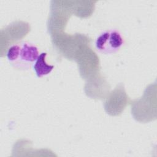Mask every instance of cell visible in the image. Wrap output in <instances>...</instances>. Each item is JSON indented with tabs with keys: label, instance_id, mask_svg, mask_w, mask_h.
I'll use <instances>...</instances> for the list:
<instances>
[{
	"label": "cell",
	"instance_id": "5",
	"mask_svg": "<svg viewBox=\"0 0 157 157\" xmlns=\"http://www.w3.org/2000/svg\"><path fill=\"white\" fill-rule=\"evenodd\" d=\"M80 75L86 80L91 77L100 72V60L96 53L88 45L83 48L75 57Z\"/></svg>",
	"mask_w": 157,
	"mask_h": 157
},
{
	"label": "cell",
	"instance_id": "11",
	"mask_svg": "<svg viewBox=\"0 0 157 157\" xmlns=\"http://www.w3.org/2000/svg\"><path fill=\"white\" fill-rule=\"evenodd\" d=\"M46 56L47 53L45 52L40 53L34 65V70L38 77H41L44 75L48 74L54 68L53 66L49 65L46 63Z\"/></svg>",
	"mask_w": 157,
	"mask_h": 157
},
{
	"label": "cell",
	"instance_id": "10",
	"mask_svg": "<svg viewBox=\"0 0 157 157\" xmlns=\"http://www.w3.org/2000/svg\"><path fill=\"white\" fill-rule=\"evenodd\" d=\"M38 56V50L37 47L24 43L20 45L18 56L15 63L18 61L24 62L25 64L27 63H31L36 60Z\"/></svg>",
	"mask_w": 157,
	"mask_h": 157
},
{
	"label": "cell",
	"instance_id": "6",
	"mask_svg": "<svg viewBox=\"0 0 157 157\" xmlns=\"http://www.w3.org/2000/svg\"><path fill=\"white\" fill-rule=\"evenodd\" d=\"M131 101V99L126 94L124 85L120 83L105 99L104 110L110 116H118L123 113Z\"/></svg>",
	"mask_w": 157,
	"mask_h": 157
},
{
	"label": "cell",
	"instance_id": "4",
	"mask_svg": "<svg viewBox=\"0 0 157 157\" xmlns=\"http://www.w3.org/2000/svg\"><path fill=\"white\" fill-rule=\"evenodd\" d=\"M31 31L30 25L24 21H15L0 31V56L3 57L12 44L23 39Z\"/></svg>",
	"mask_w": 157,
	"mask_h": 157
},
{
	"label": "cell",
	"instance_id": "8",
	"mask_svg": "<svg viewBox=\"0 0 157 157\" xmlns=\"http://www.w3.org/2000/svg\"><path fill=\"white\" fill-rule=\"evenodd\" d=\"M123 40L120 34L115 30L105 31L96 41V48L104 53H112L118 49Z\"/></svg>",
	"mask_w": 157,
	"mask_h": 157
},
{
	"label": "cell",
	"instance_id": "3",
	"mask_svg": "<svg viewBox=\"0 0 157 157\" xmlns=\"http://www.w3.org/2000/svg\"><path fill=\"white\" fill-rule=\"evenodd\" d=\"M73 14L72 1L53 0L50 4V12L47 20V30L51 35L64 32Z\"/></svg>",
	"mask_w": 157,
	"mask_h": 157
},
{
	"label": "cell",
	"instance_id": "7",
	"mask_svg": "<svg viewBox=\"0 0 157 157\" xmlns=\"http://www.w3.org/2000/svg\"><path fill=\"white\" fill-rule=\"evenodd\" d=\"M110 90L109 83L100 72L87 79L84 86L85 94L94 99H105L109 95Z\"/></svg>",
	"mask_w": 157,
	"mask_h": 157
},
{
	"label": "cell",
	"instance_id": "1",
	"mask_svg": "<svg viewBox=\"0 0 157 157\" xmlns=\"http://www.w3.org/2000/svg\"><path fill=\"white\" fill-rule=\"evenodd\" d=\"M157 85L156 82L145 88L140 98L131 100V112L138 122L146 123L155 121L157 118Z\"/></svg>",
	"mask_w": 157,
	"mask_h": 157
},
{
	"label": "cell",
	"instance_id": "2",
	"mask_svg": "<svg viewBox=\"0 0 157 157\" xmlns=\"http://www.w3.org/2000/svg\"><path fill=\"white\" fill-rule=\"evenodd\" d=\"M50 36L55 48L68 60H74L81 50L91 44V39L80 33L70 34L64 31Z\"/></svg>",
	"mask_w": 157,
	"mask_h": 157
},
{
	"label": "cell",
	"instance_id": "9",
	"mask_svg": "<svg viewBox=\"0 0 157 157\" xmlns=\"http://www.w3.org/2000/svg\"><path fill=\"white\" fill-rule=\"evenodd\" d=\"M96 1H72L73 14L80 18L90 17L94 11Z\"/></svg>",
	"mask_w": 157,
	"mask_h": 157
}]
</instances>
